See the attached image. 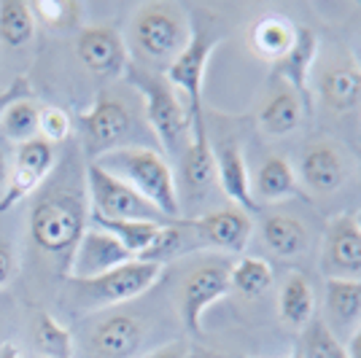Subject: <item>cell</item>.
Wrapping results in <instances>:
<instances>
[{"label":"cell","mask_w":361,"mask_h":358,"mask_svg":"<svg viewBox=\"0 0 361 358\" xmlns=\"http://www.w3.org/2000/svg\"><path fill=\"white\" fill-rule=\"evenodd\" d=\"M78 162H71V167L60 178H49L44 186V195L32 202L30 208V240L41 254L68 261L73 256L81 235L90 226V197H87V178Z\"/></svg>","instance_id":"obj_1"},{"label":"cell","mask_w":361,"mask_h":358,"mask_svg":"<svg viewBox=\"0 0 361 358\" xmlns=\"http://www.w3.org/2000/svg\"><path fill=\"white\" fill-rule=\"evenodd\" d=\"M100 164L114 178L124 180L130 189H135L146 202H151L165 218L178 221L180 216V197L178 180L173 175V167L167 159L154 149L146 146H121L92 159Z\"/></svg>","instance_id":"obj_2"},{"label":"cell","mask_w":361,"mask_h":358,"mask_svg":"<svg viewBox=\"0 0 361 358\" xmlns=\"http://www.w3.org/2000/svg\"><path fill=\"white\" fill-rule=\"evenodd\" d=\"M127 81L140 92L143 97V108H146V121L157 135V140L162 143V149L173 156H180L189 135H192V124H189V113L180 105L176 90L167 84L165 75L149 73L137 65H127Z\"/></svg>","instance_id":"obj_3"},{"label":"cell","mask_w":361,"mask_h":358,"mask_svg":"<svg viewBox=\"0 0 361 358\" xmlns=\"http://www.w3.org/2000/svg\"><path fill=\"white\" fill-rule=\"evenodd\" d=\"M192 35V16L173 3H143L133 16L135 51L151 65H167L183 51Z\"/></svg>","instance_id":"obj_4"},{"label":"cell","mask_w":361,"mask_h":358,"mask_svg":"<svg viewBox=\"0 0 361 358\" xmlns=\"http://www.w3.org/2000/svg\"><path fill=\"white\" fill-rule=\"evenodd\" d=\"M221 41H224L221 32H213V27L208 22H202L200 16H192L189 44L183 46V51L167 65L165 70L167 84L186 97V113H189V124L192 127L205 124V111H202L205 70H208L213 49L221 44Z\"/></svg>","instance_id":"obj_5"},{"label":"cell","mask_w":361,"mask_h":358,"mask_svg":"<svg viewBox=\"0 0 361 358\" xmlns=\"http://www.w3.org/2000/svg\"><path fill=\"white\" fill-rule=\"evenodd\" d=\"M165 275L162 264L133 259L121 267L111 269L100 278L92 280H71L75 294V307H114L124 304L130 299H137L146 294L151 285H157Z\"/></svg>","instance_id":"obj_6"},{"label":"cell","mask_w":361,"mask_h":358,"mask_svg":"<svg viewBox=\"0 0 361 358\" xmlns=\"http://www.w3.org/2000/svg\"><path fill=\"white\" fill-rule=\"evenodd\" d=\"M87 197H90V216L111 218V221H151V224H170L151 202H146L135 189L124 180L114 178L100 164L90 162L84 170Z\"/></svg>","instance_id":"obj_7"},{"label":"cell","mask_w":361,"mask_h":358,"mask_svg":"<svg viewBox=\"0 0 361 358\" xmlns=\"http://www.w3.org/2000/svg\"><path fill=\"white\" fill-rule=\"evenodd\" d=\"M229 267H232V261L211 259V261H202L200 267L189 269L186 278L180 280V321L197 337L202 334V318L208 313V307L216 304L219 299H224L226 294H232L229 291Z\"/></svg>","instance_id":"obj_8"},{"label":"cell","mask_w":361,"mask_h":358,"mask_svg":"<svg viewBox=\"0 0 361 358\" xmlns=\"http://www.w3.org/2000/svg\"><path fill=\"white\" fill-rule=\"evenodd\" d=\"M81 130H84V146L90 151V156L97 159L108 151L130 146L127 137L133 132V113L121 97L103 90L97 92L90 111L81 113Z\"/></svg>","instance_id":"obj_9"},{"label":"cell","mask_w":361,"mask_h":358,"mask_svg":"<svg viewBox=\"0 0 361 358\" xmlns=\"http://www.w3.org/2000/svg\"><path fill=\"white\" fill-rule=\"evenodd\" d=\"M57 167V151L44 137H32L27 143L16 146L14 167L8 170L6 189L0 195V213H8L22 199H27L44 186Z\"/></svg>","instance_id":"obj_10"},{"label":"cell","mask_w":361,"mask_h":358,"mask_svg":"<svg viewBox=\"0 0 361 358\" xmlns=\"http://www.w3.org/2000/svg\"><path fill=\"white\" fill-rule=\"evenodd\" d=\"M75 54L81 65L100 78H119L127 73L130 54L121 32L114 25H90L75 35Z\"/></svg>","instance_id":"obj_11"},{"label":"cell","mask_w":361,"mask_h":358,"mask_svg":"<svg viewBox=\"0 0 361 358\" xmlns=\"http://www.w3.org/2000/svg\"><path fill=\"white\" fill-rule=\"evenodd\" d=\"M316 90L324 108L334 116L361 113V62L353 54H337L321 68Z\"/></svg>","instance_id":"obj_12"},{"label":"cell","mask_w":361,"mask_h":358,"mask_svg":"<svg viewBox=\"0 0 361 358\" xmlns=\"http://www.w3.org/2000/svg\"><path fill=\"white\" fill-rule=\"evenodd\" d=\"M133 259L135 256L130 254L116 237H111L108 232L97 229V226H87V232L78 240L65 272H68V280H92V278H100V275H106V272L121 267Z\"/></svg>","instance_id":"obj_13"},{"label":"cell","mask_w":361,"mask_h":358,"mask_svg":"<svg viewBox=\"0 0 361 358\" xmlns=\"http://www.w3.org/2000/svg\"><path fill=\"white\" fill-rule=\"evenodd\" d=\"M189 224H192L200 248H219L226 254H243L254 235L251 213L235 205L202 213L197 218H189Z\"/></svg>","instance_id":"obj_14"},{"label":"cell","mask_w":361,"mask_h":358,"mask_svg":"<svg viewBox=\"0 0 361 358\" xmlns=\"http://www.w3.org/2000/svg\"><path fill=\"white\" fill-rule=\"evenodd\" d=\"M321 269L326 280H361V235L350 216L331 218L321 245Z\"/></svg>","instance_id":"obj_15"},{"label":"cell","mask_w":361,"mask_h":358,"mask_svg":"<svg viewBox=\"0 0 361 358\" xmlns=\"http://www.w3.org/2000/svg\"><path fill=\"white\" fill-rule=\"evenodd\" d=\"M300 183L313 195H334L348 180V159L343 149L329 140H316L300 156Z\"/></svg>","instance_id":"obj_16"},{"label":"cell","mask_w":361,"mask_h":358,"mask_svg":"<svg viewBox=\"0 0 361 358\" xmlns=\"http://www.w3.org/2000/svg\"><path fill=\"white\" fill-rule=\"evenodd\" d=\"M216 186V156L208 127H192L189 143L180 154V189L186 202H202Z\"/></svg>","instance_id":"obj_17"},{"label":"cell","mask_w":361,"mask_h":358,"mask_svg":"<svg viewBox=\"0 0 361 358\" xmlns=\"http://www.w3.org/2000/svg\"><path fill=\"white\" fill-rule=\"evenodd\" d=\"M213 156H216V183L224 189V195L232 199L235 208L245 210V213H259V205L251 192V175H248V164H245V154L238 137H229L224 143L213 146Z\"/></svg>","instance_id":"obj_18"},{"label":"cell","mask_w":361,"mask_h":358,"mask_svg":"<svg viewBox=\"0 0 361 358\" xmlns=\"http://www.w3.org/2000/svg\"><path fill=\"white\" fill-rule=\"evenodd\" d=\"M146 328L130 313H111L92 328V350L97 358H133L143 345Z\"/></svg>","instance_id":"obj_19"},{"label":"cell","mask_w":361,"mask_h":358,"mask_svg":"<svg viewBox=\"0 0 361 358\" xmlns=\"http://www.w3.org/2000/svg\"><path fill=\"white\" fill-rule=\"evenodd\" d=\"M318 51H321L318 32L300 25V27H297V41L291 46V51H288L278 65H272L275 78L288 84L291 90L297 92L302 100H305V105H307V111H310L307 81H310V70H313V65H316V60H318Z\"/></svg>","instance_id":"obj_20"},{"label":"cell","mask_w":361,"mask_h":358,"mask_svg":"<svg viewBox=\"0 0 361 358\" xmlns=\"http://www.w3.org/2000/svg\"><path fill=\"white\" fill-rule=\"evenodd\" d=\"M305 111H307V105H305V100H302L300 94L291 90L288 84H281L262 103L259 113H256L259 132L264 135V137H270V140L286 137V135H291L302 124Z\"/></svg>","instance_id":"obj_21"},{"label":"cell","mask_w":361,"mask_h":358,"mask_svg":"<svg viewBox=\"0 0 361 358\" xmlns=\"http://www.w3.org/2000/svg\"><path fill=\"white\" fill-rule=\"evenodd\" d=\"M297 22H291L288 16L281 14H264L259 16L251 25V35L248 44L259 60L278 65V62L291 51V46L297 41Z\"/></svg>","instance_id":"obj_22"},{"label":"cell","mask_w":361,"mask_h":358,"mask_svg":"<svg viewBox=\"0 0 361 358\" xmlns=\"http://www.w3.org/2000/svg\"><path fill=\"white\" fill-rule=\"evenodd\" d=\"M278 315L283 321V326L302 331L313 318L318 315L316 291L310 280L302 272H288L281 291H278Z\"/></svg>","instance_id":"obj_23"},{"label":"cell","mask_w":361,"mask_h":358,"mask_svg":"<svg viewBox=\"0 0 361 358\" xmlns=\"http://www.w3.org/2000/svg\"><path fill=\"white\" fill-rule=\"evenodd\" d=\"M251 192L256 205L262 208V202H278L300 195V178L283 156H267L251 178Z\"/></svg>","instance_id":"obj_24"},{"label":"cell","mask_w":361,"mask_h":358,"mask_svg":"<svg viewBox=\"0 0 361 358\" xmlns=\"http://www.w3.org/2000/svg\"><path fill=\"white\" fill-rule=\"evenodd\" d=\"M326 326L353 331L361 323V280H340L331 278L326 280Z\"/></svg>","instance_id":"obj_25"},{"label":"cell","mask_w":361,"mask_h":358,"mask_svg":"<svg viewBox=\"0 0 361 358\" xmlns=\"http://www.w3.org/2000/svg\"><path fill=\"white\" fill-rule=\"evenodd\" d=\"M262 237L270 245L272 254L283 256V259H294L307 251V229L297 216L288 213H267L262 221Z\"/></svg>","instance_id":"obj_26"},{"label":"cell","mask_w":361,"mask_h":358,"mask_svg":"<svg viewBox=\"0 0 361 358\" xmlns=\"http://www.w3.org/2000/svg\"><path fill=\"white\" fill-rule=\"evenodd\" d=\"M195 248H200V242H197L195 232H192L189 218H178V221H170V224H165L159 229V235L154 237V242L146 248V254L140 256V259L165 267L167 261L189 254V251H195Z\"/></svg>","instance_id":"obj_27"},{"label":"cell","mask_w":361,"mask_h":358,"mask_svg":"<svg viewBox=\"0 0 361 358\" xmlns=\"http://www.w3.org/2000/svg\"><path fill=\"white\" fill-rule=\"evenodd\" d=\"M272 267L270 261L256 259V256H243L232 261L229 267V291H235L243 299H259L272 288Z\"/></svg>","instance_id":"obj_28"},{"label":"cell","mask_w":361,"mask_h":358,"mask_svg":"<svg viewBox=\"0 0 361 358\" xmlns=\"http://www.w3.org/2000/svg\"><path fill=\"white\" fill-rule=\"evenodd\" d=\"M90 226H97V229L108 232L111 237L119 240L121 245L135 256V259H140L165 224H151V221H111V218L90 216Z\"/></svg>","instance_id":"obj_29"},{"label":"cell","mask_w":361,"mask_h":358,"mask_svg":"<svg viewBox=\"0 0 361 358\" xmlns=\"http://www.w3.org/2000/svg\"><path fill=\"white\" fill-rule=\"evenodd\" d=\"M32 345L44 358H73V334L51 313H38L32 321Z\"/></svg>","instance_id":"obj_30"},{"label":"cell","mask_w":361,"mask_h":358,"mask_svg":"<svg viewBox=\"0 0 361 358\" xmlns=\"http://www.w3.org/2000/svg\"><path fill=\"white\" fill-rule=\"evenodd\" d=\"M35 16L27 0H0V44L19 49L32 38Z\"/></svg>","instance_id":"obj_31"},{"label":"cell","mask_w":361,"mask_h":358,"mask_svg":"<svg viewBox=\"0 0 361 358\" xmlns=\"http://www.w3.org/2000/svg\"><path fill=\"white\" fill-rule=\"evenodd\" d=\"M302 358H348L345 345L326 326L324 315H316L302 328V345L297 347Z\"/></svg>","instance_id":"obj_32"},{"label":"cell","mask_w":361,"mask_h":358,"mask_svg":"<svg viewBox=\"0 0 361 358\" xmlns=\"http://www.w3.org/2000/svg\"><path fill=\"white\" fill-rule=\"evenodd\" d=\"M38 116H41V108L32 103V97L16 100V103L8 105V111L3 113L0 130L6 135V140L22 146V143H27L32 137H38Z\"/></svg>","instance_id":"obj_33"},{"label":"cell","mask_w":361,"mask_h":358,"mask_svg":"<svg viewBox=\"0 0 361 358\" xmlns=\"http://www.w3.org/2000/svg\"><path fill=\"white\" fill-rule=\"evenodd\" d=\"M30 11L35 19H41L46 27H68L73 25L75 16H78V3H71V0H35L30 3Z\"/></svg>","instance_id":"obj_34"},{"label":"cell","mask_w":361,"mask_h":358,"mask_svg":"<svg viewBox=\"0 0 361 358\" xmlns=\"http://www.w3.org/2000/svg\"><path fill=\"white\" fill-rule=\"evenodd\" d=\"M71 130H73V124H71L68 111L54 108V105L41 108V116H38V137H44V140H49V143L54 146V143H65V140L71 137Z\"/></svg>","instance_id":"obj_35"},{"label":"cell","mask_w":361,"mask_h":358,"mask_svg":"<svg viewBox=\"0 0 361 358\" xmlns=\"http://www.w3.org/2000/svg\"><path fill=\"white\" fill-rule=\"evenodd\" d=\"M30 94H32L30 78H27V75L14 78V81L8 84V90L0 92V119H3V113L8 111V105H14L16 100H25V97H30Z\"/></svg>","instance_id":"obj_36"},{"label":"cell","mask_w":361,"mask_h":358,"mask_svg":"<svg viewBox=\"0 0 361 358\" xmlns=\"http://www.w3.org/2000/svg\"><path fill=\"white\" fill-rule=\"evenodd\" d=\"M14 269H16L14 248H11L8 242H3V240H0V288H3V285L11 280Z\"/></svg>","instance_id":"obj_37"},{"label":"cell","mask_w":361,"mask_h":358,"mask_svg":"<svg viewBox=\"0 0 361 358\" xmlns=\"http://www.w3.org/2000/svg\"><path fill=\"white\" fill-rule=\"evenodd\" d=\"M146 358H192V353H189V347L183 342H170L165 347H159V350H154Z\"/></svg>","instance_id":"obj_38"},{"label":"cell","mask_w":361,"mask_h":358,"mask_svg":"<svg viewBox=\"0 0 361 358\" xmlns=\"http://www.w3.org/2000/svg\"><path fill=\"white\" fill-rule=\"evenodd\" d=\"M345 353L348 358H361V323L353 328V334H350V340L345 345Z\"/></svg>","instance_id":"obj_39"},{"label":"cell","mask_w":361,"mask_h":358,"mask_svg":"<svg viewBox=\"0 0 361 358\" xmlns=\"http://www.w3.org/2000/svg\"><path fill=\"white\" fill-rule=\"evenodd\" d=\"M0 358H22V353H19V347L11 342H3L0 345Z\"/></svg>","instance_id":"obj_40"},{"label":"cell","mask_w":361,"mask_h":358,"mask_svg":"<svg viewBox=\"0 0 361 358\" xmlns=\"http://www.w3.org/2000/svg\"><path fill=\"white\" fill-rule=\"evenodd\" d=\"M6 180H8V162H6V156H3V151H0V195H3V189H6Z\"/></svg>","instance_id":"obj_41"},{"label":"cell","mask_w":361,"mask_h":358,"mask_svg":"<svg viewBox=\"0 0 361 358\" xmlns=\"http://www.w3.org/2000/svg\"><path fill=\"white\" fill-rule=\"evenodd\" d=\"M353 218V224H356V229H359V235H361V208L356 210V216H350Z\"/></svg>","instance_id":"obj_42"},{"label":"cell","mask_w":361,"mask_h":358,"mask_svg":"<svg viewBox=\"0 0 361 358\" xmlns=\"http://www.w3.org/2000/svg\"><path fill=\"white\" fill-rule=\"evenodd\" d=\"M286 358H302V356H300V350H294V353H291V356H286Z\"/></svg>","instance_id":"obj_43"},{"label":"cell","mask_w":361,"mask_h":358,"mask_svg":"<svg viewBox=\"0 0 361 358\" xmlns=\"http://www.w3.org/2000/svg\"><path fill=\"white\" fill-rule=\"evenodd\" d=\"M359 173H361V154H359Z\"/></svg>","instance_id":"obj_44"}]
</instances>
